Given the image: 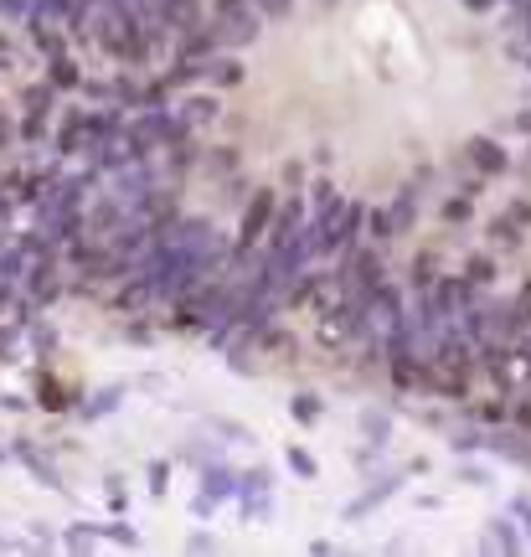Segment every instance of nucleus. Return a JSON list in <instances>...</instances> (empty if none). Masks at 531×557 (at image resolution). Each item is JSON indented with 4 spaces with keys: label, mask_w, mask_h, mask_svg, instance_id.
Here are the masks:
<instances>
[{
    "label": "nucleus",
    "mask_w": 531,
    "mask_h": 557,
    "mask_svg": "<svg viewBox=\"0 0 531 557\" xmlns=\"http://www.w3.org/2000/svg\"><path fill=\"white\" fill-rule=\"evenodd\" d=\"M511 315H516V331L527 336V331H531V278L521 284V295L511 299Z\"/></svg>",
    "instance_id": "nucleus-26"
},
{
    "label": "nucleus",
    "mask_w": 531,
    "mask_h": 557,
    "mask_svg": "<svg viewBox=\"0 0 531 557\" xmlns=\"http://www.w3.org/2000/svg\"><path fill=\"white\" fill-rule=\"evenodd\" d=\"M52 83H32V88H21V114H47L52 109Z\"/></svg>",
    "instance_id": "nucleus-16"
},
{
    "label": "nucleus",
    "mask_w": 531,
    "mask_h": 557,
    "mask_svg": "<svg viewBox=\"0 0 531 557\" xmlns=\"http://www.w3.org/2000/svg\"><path fill=\"white\" fill-rule=\"evenodd\" d=\"M11 139H16V124H11V120H5V114H0V150H5Z\"/></svg>",
    "instance_id": "nucleus-39"
},
{
    "label": "nucleus",
    "mask_w": 531,
    "mask_h": 557,
    "mask_svg": "<svg viewBox=\"0 0 531 557\" xmlns=\"http://www.w3.org/2000/svg\"><path fill=\"white\" fill-rule=\"evenodd\" d=\"M165 485H171V465H165V459H156V465H150V496H165Z\"/></svg>",
    "instance_id": "nucleus-32"
},
{
    "label": "nucleus",
    "mask_w": 531,
    "mask_h": 557,
    "mask_svg": "<svg viewBox=\"0 0 531 557\" xmlns=\"http://www.w3.org/2000/svg\"><path fill=\"white\" fill-rule=\"evenodd\" d=\"M516 21H521V37H527V47H531V5L527 11H516Z\"/></svg>",
    "instance_id": "nucleus-42"
},
{
    "label": "nucleus",
    "mask_w": 531,
    "mask_h": 557,
    "mask_svg": "<svg viewBox=\"0 0 531 557\" xmlns=\"http://www.w3.org/2000/svg\"><path fill=\"white\" fill-rule=\"evenodd\" d=\"M67 5H73V0H32V16H41V21H67Z\"/></svg>",
    "instance_id": "nucleus-29"
},
{
    "label": "nucleus",
    "mask_w": 531,
    "mask_h": 557,
    "mask_svg": "<svg viewBox=\"0 0 531 557\" xmlns=\"http://www.w3.org/2000/svg\"><path fill=\"white\" fill-rule=\"evenodd\" d=\"M21 284H26V295L37 299V305H47V299H58V295H62V284H58V269H52V259H47V263H32Z\"/></svg>",
    "instance_id": "nucleus-8"
},
{
    "label": "nucleus",
    "mask_w": 531,
    "mask_h": 557,
    "mask_svg": "<svg viewBox=\"0 0 531 557\" xmlns=\"http://www.w3.org/2000/svg\"><path fill=\"white\" fill-rule=\"evenodd\" d=\"M119 398H124V387H99V393L83 403L78 413H83V418H103V413H114V403H119Z\"/></svg>",
    "instance_id": "nucleus-21"
},
{
    "label": "nucleus",
    "mask_w": 531,
    "mask_h": 557,
    "mask_svg": "<svg viewBox=\"0 0 531 557\" xmlns=\"http://www.w3.org/2000/svg\"><path fill=\"white\" fill-rule=\"evenodd\" d=\"M5 16H32V0H0Z\"/></svg>",
    "instance_id": "nucleus-38"
},
{
    "label": "nucleus",
    "mask_w": 531,
    "mask_h": 557,
    "mask_svg": "<svg viewBox=\"0 0 531 557\" xmlns=\"http://www.w3.org/2000/svg\"><path fill=\"white\" fill-rule=\"evenodd\" d=\"M37 393H41V403H47V408H62V387H58V377H52V372H41V377H37Z\"/></svg>",
    "instance_id": "nucleus-30"
},
{
    "label": "nucleus",
    "mask_w": 531,
    "mask_h": 557,
    "mask_svg": "<svg viewBox=\"0 0 531 557\" xmlns=\"http://www.w3.org/2000/svg\"><path fill=\"white\" fill-rule=\"evenodd\" d=\"M62 547L88 553V547H94V521H73V527H67V537H62Z\"/></svg>",
    "instance_id": "nucleus-25"
},
{
    "label": "nucleus",
    "mask_w": 531,
    "mask_h": 557,
    "mask_svg": "<svg viewBox=\"0 0 531 557\" xmlns=\"http://www.w3.org/2000/svg\"><path fill=\"white\" fill-rule=\"evenodd\" d=\"M32 41H37V52H41V58H47V62H52V58H62V52H67V37H62L58 26H47V21H41V16H32Z\"/></svg>",
    "instance_id": "nucleus-10"
},
{
    "label": "nucleus",
    "mask_w": 531,
    "mask_h": 557,
    "mask_svg": "<svg viewBox=\"0 0 531 557\" xmlns=\"http://www.w3.org/2000/svg\"><path fill=\"white\" fill-rule=\"evenodd\" d=\"M387 212H393V227H397V238H403V233L413 227V218H418V191H413V186H408V191H397Z\"/></svg>",
    "instance_id": "nucleus-15"
},
{
    "label": "nucleus",
    "mask_w": 531,
    "mask_h": 557,
    "mask_svg": "<svg viewBox=\"0 0 531 557\" xmlns=\"http://www.w3.org/2000/svg\"><path fill=\"white\" fill-rule=\"evenodd\" d=\"M181 120L192 124V129H197V124H212L217 120V99H207V94L186 99V103H181Z\"/></svg>",
    "instance_id": "nucleus-18"
},
{
    "label": "nucleus",
    "mask_w": 531,
    "mask_h": 557,
    "mask_svg": "<svg viewBox=\"0 0 531 557\" xmlns=\"http://www.w3.org/2000/svg\"><path fill=\"white\" fill-rule=\"evenodd\" d=\"M284 459H289V470H295L299 480H316V475H320L316 455H310V449H305V444H289V449H284Z\"/></svg>",
    "instance_id": "nucleus-22"
},
{
    "label": "nucleus",
    "mask_w": 531,
    "mask_h": 557,
    "mask_svg": "<svg viewBox=\"0 0 531 557\" xmlns=\"http://www.w3.org/2000/svg\"><path fill=\"white\" fill-rule=\"evenodd\" d=\"M527 62H531V58H527Z\"/></svg>",
    "instance_id": "nucleus-50"
},
{
    "label": "nucleus",
    "mask_w": 531,
    "mask_h": 557,
    "mask_svg": "<svg viewBox=\"0 0 531 557\" xmlns=\"http://www.w3.org/2000/svg\"><path fill=\"white\" fill-rule=\"evenodd\" d=\"M207 78H212L217 88H237L248 73H243V62H237V58H222V52H217V58L207 62Z\"/></svg>",
    "instance_id": "nucleus-14"
},
{
    "label": "nucleus",
    "mask_w": 531,
    "mask_h": 557,
    "mask_svg": "<svg viewBox=\"0 0 531 557\" xmlns=\"http://www.w3.org/2000/svg\"><path fill=\"white\" fill-rule=\"evenodd\" d=\"M521 227H527V222H516L511 212H506V218L491 222V243L495 248H521Z\"/></svg>",
    "instance_id": "nucleus-17"
},
{
    "label": "nucleus",
    "mask_w": 531,
    "mask_h": 557,
    "mask_svg": "<svg viewBox=\"0 0 531 557\" xmlns=\"http://www.w3.org/2000/svg\"><path fill=\"white\" fill-rule=\"evenodd\" d=\"M305 197H289V201H279V212H274V227H269V238H263V248H284V243H295L299 233H305Z\"/></svg>",
    "instance_id": "nucleus-3"
},
{
    "label": "nucleus",
    "mask_w": 531,
    "mask_h": 557,
    "mask_svg": "<svg viewBox=\"0 0 531 557\" xmlns=\"http://www.w3.org/2000/svg\"><path fill=\"white\" fill-rule=\"evenodd\" d=\"M16 346H21V325L0 331V357H16Z\"/></svg>",
    "instance_id": "nucleus-35"
},
{
    "label": "nucleus",
    "mask_w": 531,
    "mask_h": 557,
    "mask_svg": "<svg viewBox=\"0 0 531 557\" xmlns=\"http://www.w3.org/2000/svg\"><path fill=\"white\" fill-rule=\"evenodd\" d=\"M269 491H274V475L258 465L248 475H237V500H243V517H269Z\"/></svg>",
    "instance_id": "nucleus-4"
},
{
    "label": "nucleus",
    "mask_w": 531,
    "mask_h": 557,
    "mask_svg": "<svg viewBox=\"0 0 531 557\" xmlns=\"http://www.w3.org/2000/svg\"><path fill=\"white\" fill-rule=\"evenodd\" d=\"M501 0H465V11H495Z\"/></svg>",
    "instance_id": "nucleus-44"
},
{
    "label": "nucleus",
    "mask_w": 531,
    "mask_h": 557,
    "mask_svg": "<svg viewBox=\"0 0 531 557\" xmlns=\"http://www.w3.org/2000/svg\"><path fill=\"white\" fill-rule=\"evenodd\" d=\"M444 218H449V222H465V218H470V197L444 201Z\"/></svg>",
    "instance_id": "nucleus-34"
},
{
    "label": "nucleus",
    "mask_w": 531,
    "mask_h": 557,
    "mask_svg": "<svg viewBox=\"0 0 531 557\" xmlns=\"http://www.w3.org/2000/svg\"><path fill=\"white\" fill-rule=\"evenodd\" d=\"M16 62V52H11V37H0V67H11Z\"/></svg>",
    "instance_id": "nucleus-41"
},
{
    "label": "nucleus",
    "mask_w": 531,
    "mask_h": 557,
    "mask_svg": "<svg viewBox=\"0 0 531 557\" xmlns=\"http://www.w3.org/2000/svg\"><path fill=\"white\" fill-rule=\"evenodd\" d=\"M516 517H521V521L531 527V500H516Z\"/></svg>",
    "instance_id": "nucleus-46"
},
{
    "label": "nucleus",
    "mask_w": 531,
    "mask_h": 557,
    "mask_svg": "<svg viewBox=\"0 0 531 557\" xmlns=\"http://www.w3.org/2000/svg\"><path fill=\"white\" fill-rule=\"evenodd\" d=\"M11 201H16L11 191H0V222H11Z\"/></svg>",
    "instance_id": "nucleus-45"
},
{
    "label": "nucleus",
    "mask_w": 531,
    "mask_h": 557,
    "mask_svg": "<svg viewBox=\"0 0 531 557\" xmlns=\"http://www.w3.org/2000/svg\"><path fill=\"white\" fill-rule=\"evenodd\" d=\"M16 135H21V139H41V135H47V114H21Z\"/></svg>",
    "instance_id": "nucleus-31"
},
{
    "label": "nucleus",
    "mask_w": 531,
    "mask_h": 557,
    "mask_svg": "<svg viewBox=\"0 0 531 557\" xmlns=\"http://www.w3.org/2000/svg\"><path fill=\"white\" fill-rule=\"evenodd\" d=\"M227 5H243V0H217V11H227Z\"/></svg>",
    "instance_id": "nucleus-48"
},
{
    "label": "nucleus",
    "mask_w": 531,
    "mask_h": 557,
    "mask_svg": "<svg viewBox=\"0 0 531 557\" xmlns=\"http://www.w3.org/2000/svg\"><path fill=\"white\" fill-rule=\"evenodd\" d=\"M254 5L263 11V16H274V21H284L289 11H295V0H254Z\"/></svg>",
    "instance_id": "nucleus-33"
},
{
    "label": "nucleus",
    "mask_w": 531,
    "mask_h": 557,
    "mask_svg": "<svg viewBox=\"0 0 531 557\" xmlns=\"http://www.w3.org/2000/svg\"><path fill=\"white\" fill-rule=\"evenodd\" d=\"M47 83H52L58 94H67V88H83V67L67 58V52H62V58L47 62Z\"/></svg>",
    "instance_id": "nucleus-11"
},
{
    "label": "nucleus",
    "mask_w": 531,
    "mask_h": 557,
    "mask_svg": "<svg viewBox=\"0 0 531 557\" xmlns=\"http://www.w3.org/2000/svg\"><path fill=\"white\" fill-rule=\"evenodd\" d=\"M361 434L382 449V444H387V434H393V423H387V418H376V413H367V418H361Z\"/></svg>",
    "instance_id": "nucleus-28"
},
{
    "label": "nucleus",
    "mask_w": 531,
    "mask_h": 557,
    "mask_svg": "<svg viewBox=\"0 0 531 557\" xmlns=\"http://www.w3.org/2000/svg\"><path fill=\"white\" fill-rule=\"evenodd\" d=\"M367 233H372V243H393V238H397L393 212H387V207H376L372 218H367Z\"/></svg>",
    "instance_id": "nucleus-24"
},
{
    "label": "nucleus",
    "mask_w": 531,
    "mask_h": 557,
    "mask_svg": "<svg viewBox=\"0 0 531 557\" xmlns=\"http://www.w3.org/2000/svg\"><path fill=\"white\" fill-rule=\"evenodd\" d=\"M465 160H470L480 176H501V171L511 165V160H506V150H501L491 135H470V139H465Z\"/></svg>",
    "instance_id": "nucleus-5"
},
{
    "label": "nucleus",
    "mask_w": 531,
    "mask_h": 557,
    "mask_svg": "<svg viewBox=\"0 0 531 557\" xmlns=\"http://www.w3.org/2000/svg\"><path fill=\"white\" fill-rule=\"evenodd\" d=\"M506 212H511L516 222H531V207H527V201H511V207H506Z\"/></svg>",
    "instance_id": "nucleus-40"
},
{
    "label": "nucleus",
    "mask_w": 531,
    "mask_h": 557,
    "mask_svg": "<svg viewBox=\"0 0 531 557\" xmlns=\"http://www.w3.org/2000/svg\"><path fill=\"white\" fill-rule=\"evenodd\" d=\"M491 449L501 459H516V465H531V438H527V429L521 434H495L491 438Z\"/></svg>",
    "instance_id": "nucleus-12"
},
{
    "label": "nucleus",
    "mask_w": 531,
    "mask_h": 557,
    "mask_svg": "<svg viewBox=\"0 0 531 557\" xmlns=\"http://www.w3.org/2000/svg\"><path fill=\"white\" fill-rule=\"evenodd\" d=\"M26 259H32V253H26V248H16V243H11V248H0V278L21 284V278H26Z\"/></svg>",
    "instance_id": "nucleus-19"
},
{
    "label": "nucleus",
    "mask_w": 531,
    "mask_h": 557,
    "mask_svg": "<svg viewBox=\"0 0 531 557\" xmlns=\"http://www.w3.org/2000/svg\"><path fill=\"white\" fill-rule=\"evenodd\" d=\"M506 5H511V11H527V5H531V0H506Z\"/></svg>",
    "instance_id": "nucleus-47"
},
{
    "label": "nucleus",
    "mask_w": 531,
    "mask_h": 557,
    "mask_svg": "<svg viewBox=\"0 0 531 557\" xmlns=\"http://www.w3.org/2000/svg\"><path fill=\"white\" fill-rule=\"evenodd\" d=\"M465 278H470L474 289H485V284H495V263L485 253H474V259H465Z\"/></svg>",
    "instance_id": "nucleus-23"
},
{
    "label": "nucleus",
    "mask_w": 531,
    "mask_h": 557,
    "mask_svg": "<svg viewBox=\"0 0 531 557\" xmlns=\"http://www.w3.org/2000/svg\"><path fill=\"white\" fill-rule=\"evenodd\" d=\"M58 156L73 160V156H88V109H78V114H67L58 129Z\"/></svg>",
    "instance_id": "nucleus-6"
},
{
    "label": "nucleus",
    "mask_w": 531,
    "mask_h": 557,
    "mask_svg": "<svg viewBox=\"0 0 531 557\" xmlns=\"http://www.w3.org/2000/svg\"><path fill=\"white\" fill-rule=\"evenodd\" d=\"M516 124H521V129H531V109H527V114H521V120H516Z\"/></svg>",
    "instance_id": "nucleus-49"
},
{
    "label": "nucleus",
    "mask_w": 531,
    "mask_h": 557,
    "mask_svg": "<svg viewBox=\"0 0 531 557\" xmlns=\"http://www.w3.org/2000/svg\"><path fill=\"white\" fill-rule=\"evenodd\" d=\"M11 295H16V284H11V278H0V310L11 305Z\"/></svg>",
    "instance_id": "nucleus-43"
},
{
    "label": "nucleus",
    "mask_w": 531,
    "mask_h": 557,
    "mask_svg": "<svg viewBox=\"0 0 531 557\" xmlns=\"http://www.w3.org/2000/svg\"><path fill=\"white\" fill-rule=\"evenodd\" d=\"M11 455H16L21 465H26V470H32V475H37V480H47L52 491H62V475H58V470H52V465H41V459L32 455V444H26V438H16V444H11Z\"/></svg>",
    "instance_id": "nucleus-13"
},
{
    "label": "nucleus",
    "mask_w": 531,
    "mask_h": 557,
    "mask_svg": "<svg viewBox=\"0 0 531 557\" xmlns=\"http://www.w3.org/2000/svg\"><path fill=\"white\" fill-rule=\"evenodd\" d=\"M274 212H279V197L269 186H258L254 201L243 207V222H237V243L233 248H258V243L269 238V227H274Z\"/></svg>",
    "instance_id": "nucleus-1"
},
{
    "label": "nucleus",
    "mask_w": 531,
    "mask_h": 557,
    "mask_svg": "<svg viewBox=\"0 0 531 557\" xmlns=\"http://www.w3.org/2000/svg\"><path fill=\"white\" fill-rule=\"evenodd\" d=\"M217 32H222V47H254L258 32H263V11H258L254 0H243V5H227V11H217Z\"/></svg>",
    "instance_id": "nucleus-2"
},
{
    "label": "nucleus",
    "mask_w": 531,
    "mask_h": 557,
    "mask_svg": "<svg viewBox=\"0 0 531 557\" xmlns=\"http://www.w3.org/2000/svg\"><path fill=\"white\" fill-rule=\"evenodd\" d=\"M320 413H325L320 393H295L289 398V418H299V423H320Z\"/></svg>",
    "instance_id": "nucleus-20"
},
{
    "label": "nucleus",
    "mask_w": 531,
    "mask_h": 557,
    "mask_svg": "<svg viewBox=\"0 0 531 557\" xmlns=\"http://www.w3.org/2000/svg\"><path fill=\"white\" fill-rule=\"evenodd\" d=\"M397 485H403V470H387V475H382V480H372V485H367V496H361V500H351V506H346V517H367L372 506H382V500L393 496Z\"/></svg>",
    "instance_id": "nucleus-9"
},
{
    "label": "nucleus",
    "mask_w": 531,
    "mask_h": 557,
    "mask_svg": "<svg viewBox=\"0 0 531 557\" xmlns=\"http://www.w3.org/2000/svg\"><path fill=\"white\" fill-rule=\"evenodd\" d=\"M331 207H341L335 186H316V212H331Z\"/></svg>",
    "instance_id": "nucleus-36"
},
{
    "label": "nucleus",
    "mask_w": 531,
    "mask_h": 557,
    "mask_svg": "<svg viewBox=\"0 0 531 557\" xmlns=\"http://www.w3.org/2000/svg\"><path fill=\"white\" fill-rule=\"evenodd\" d=\"M207 165H212L217 176H222V171H233V150H217V156H207Z\"/></svg>",
    "instance_id": "nucleus-37"
},
{
    "label": "nucleus",
    "mask_w": 531,
    "mask_h": 557,
    "mask_svg": "<svg viewBox=\"0 0 531 557\" xmlns=\"http://www.w3.org/2000/svg\"><path fill=\"white\" fill-rule=\"evenodd\" d=\"M201 496L212 500V506H222L227 496H237V470H227L222 459H212V465L201 470Z\"/></svg>",
    "instance_id": "nucleus-7"
},
{
    "label": "nucleus",
    "mask_w": 531,
    "mask_h": 557,
    "mask_svg": "<svg viewBox=\"0 0 531 557\" xmlns=\"http://www.w3.org/2000/svg\"><path fill=\"white\" fill-rule=\"evenodd\" d=\"M491 547H501V553H516V547H521L511 521H491Z\"/></svg>",
    "instance_id": "nucleus-27"
}]
</instances>
